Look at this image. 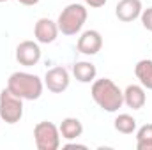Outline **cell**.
Wrapping results in <instances>:
<instances>
[{
	"label": "cell",
	"mask_w": 152,
	"mask_h": 150,
	"mask_svg": "<svg viewBox=\"0 0 152 150\" xmlns=\"http://www.w3.org/2000/svg\"><path fill=\"white\" fill-rule=\"evenodd\" d=\"M92 99L94 103L108 113L118 111V108H122L124 104V92L115 85L110 78H101V79H94L92 83Z\"/></svg>",
	"instance_id": "cell-1"
},
{
	"label": "cell",
	"mask_w": 152,
	"mask_h": 150,
	"mask_svg": "<svg viewBox=\"0 0 152 150\" xmlns=\"http://www.w3.org/2000/svg\"><path fill=\"white\" fill-rule=\"evenodd\" d=\"M7 88L14 95L21 97L23 101H36V99L41 97V94H42L44 83L36 74L23 73V71H16V73H12V74L9 76Z\"/></svg>",
	"instance_id": "cell-2"
},
{
	"label": "cell",
	"mask_w": 152,
	"mask_h": 150,
	"mask_svg": "<svg viewBox=\"0 0 152 150\" xmlns=\"http://www.w3.org/2000/svg\"><path fill=\"white\" fill-rule=\"evenodd\" d=\"M87 16L88 12L83 4H69L58 14V20H57L58 32H62L64 36H76L83 28Z\"/></svg>",
	"instance_id": "cell-3"
},
{
	"label": "cell",
	"mask_w": 152,
	"mask_h": 150,
	"mask_svg": "<svg viewBox=\"0 0 152 150\" xmlns=\"http://www.w3.org/2000/svg\"><path fill=\"white\" fill-rule=\"evenodd\" d=\"M23 117V99L14 95L9 88L0 92V118L5 124H16Z\"/></svg>",
	"instance_id": "cell-4"
},
{
	"label": "cell",
	"mask_w": 152,
	"mask_h": 150,
	"mask_svg": "<svg viewBox=\"0 0 152 150\" xmlns=\"http://www.w3.org/2000/svg\"><path fill=\"white\" fill-rule=\"evenodd\" d=\"M34 140L39 150H57L60 147V131L51 122H39L34 127Z\"/></svg>",
	"instance_id": "cell-5"
},
{
	"label": "cell",
	"mask_w": 152,
	"mask_h": 150,
	"mask_svg": "<svg viewBox=\"0 0 152 150\" xmlns=\"http://www.w3.org/2000/svg\"><path fill=\"white\" fill-rule=\"evenodd\" d=\"M69 81H71L69 73H67V69L62 67V66L51 67V69L46 71V74H44V85H46L48 90L53 92V94H62V92H66L67 87H69Z\"/></svg>",
	"instance_id": "cell-6"
},
{
	"label": "cell",
	"mask_w": 152,
	"mask_h": 150,
	"mask_svg": "<svg viewBox=\"0 0 152 150\" xmlns=\"http://www.w3.org/2000/svg\"><path fill=\"white\" fill-rule=\"evenodd\" d=\"M16 60L25 67H32L41 60V48L34 41H23L16 48Z\"/></svg>",
	"instance_id": "cell-7"
},
{
	"label": "cell",
	"mask_w": 152,
	"mask_h": 150,
	"mask_svg": "<svg viewBox=\"0 0 152 150\" xmlns=\"http://www.w3.org/2000/svg\"><path fill=\"white\" fill-rule=\"evenodd\" d=\"M76 48L83 55H96L103 48V36L97 30H85L78 39Z\"/></svg>",
	"instance_id": "cell-8"
},
{
	"label": "cell",
	"mask_w": 152,
	"mask_h": 150,
	"mask_svg": "<svg viewBox=\"0 0 152 150\" xmlns=\"http://www.w3.org/2000/svg\"><path fill=\"white\" fill-rule=\"evenodd\" d=\"M34 36L41 44H51L57 36H58V25L57 21L50 20V18H41L37 20L36 27H34Z\"/></svg>",
	"instance_id": "cell-9"
},
{
	"label": "cell",
	"mask_w": 152,
	"mask_h": 150,
	"mask_svg": "<svg viewBox=\"0 0 152 150\" xmlns=\"http://www.w3.org/2000/svg\"><path fill=\"white\" fill-rule=\"evenodd\" d=\"M143 7H142V0H120L115 7V14L120 21L124 23H131L136 18H140Z\"/></svg>",
	"instance_id": "cell-10"
},
{
	"label": "cell",
	"mask_w": 152,
	"mask_h": 150,
	"mask_svg": "<svg viewBox=\"0 0 152 150\" xmlns=\"http://www.w3.org/2000/svg\"><path fill=\"white\" fill-rule=\"evenodd\" d=\"M147 103V95L143 87L140 85H129L124 90V104H127L131 110H142Z\"/></svg>",
	"instance_id": "cell-11"
},
{
	"label": "cell",
	"mask_w": 152,
	"mask_h": 150,
	"mask_svg": "<svg viewBox=\"0 0 152 150\" xmlns=\"http://www.w3.org/2000/svg\"><path fill=\"white\" fill-rule=\"evenodd\" d=\"M58 131H60V136H62L64 140H69V141H71V140H78V138L83 134V125H81V122H80L78 118L67 117V118L62 120Z\"/></svg>",
	"instance_id": "cell-12"
},
{
	"label": "cell",
	"mask_w": 152,
	"mask_h": 150,
	"mask_svg": "<svg viewBox=\"0 0 152 150\" xmlns=\"http://www.w3.org/2000/svg\"><path fill=\"white\" fill-rule=\"evenodd\" d=\"M73 74H75V78L80 83H90V81L96 79L97 69H96V66L92 62L81 60V62H76L73 66Z\"/></svg>",
	"instance_id": "cell-13"
},
{
	"label": "cell",
	"mask_w": 152,
	"mask_h": 150,
	"mask_svg": "<svg viewBox=\"0 0 152 150\" xmlns=\"http://www.w3.org/2000/svg\"><path fill=\"white\" fill-rule=\"evenodd\" d=\"M134 74L140 79L143 88L152 90V60H140L134 67Z\"/></svg>",
	"instance_id": "cell-14"
},
{
	"label": "cell",
	"mask_w": 152,
	"mask_h": 150,
	"mask_svg": "<svg viewBox=\"0 0 152 150\" xmlns=\"http://www.w3.org/2000/svg\"><path fill=\"white\" fill-rule=\"evenodd\" d=\"M136 149L152 150V124H145L136 133Z\"/></svg>",
	"instance_id": "cell-15"
},
{
	"label": "cell",
	"mask_w": 152,
	"mask_h": 150,
	"mask_svg": "<svg viewBox=\"0 0 152 150\" xmlns=\"http://www.w3.org/2000/svg\"><path fill=\"white\" fill-rule=\"evenodd\" d=\"M113 125H115V129H117L118 133H122V134H133V133L136 131V120H134L131 115H127V113L118 115V117L115 118Z\"/></svg>",
	"instance_id": "cell-16"
},
{
	"label": "cell",
	"mask_w": 152,
	"mask_h": 150,
	"mask_svg": "<svg viewBox=\"0 0 152 150\" xmlns=\"http://www.w3.org/2000/svg\"><path fill=\"white\" fill-rule=\"evenodd\" d=\"M140 18H142V25H143V28H147L149 32H152V7L143 9L142 14H140Z\"/></svg>",
	"instance_id": "cell-17"
},
{
	"label": "cell",
	"mask_w": 152,
	"mask_h": 150,
	"mask_svg": "<svg viewBox=\"0 0 152 150\" xmlns=\"http://www.w3.org/2000/svg\"><path fill=\"white\" fill-rule=\"evenodd\" d=\"M87 5H90V7H94V9H99V7H103L104 4H106V0H83Z\"/></svg>",
	"instance_id": "cell-18"
},
{
	"label": "cell",
	"mask_w": 152,
	"mask_h": 150,
	"mask_svg": "<svg viewBox=\"0 0 152 150\" xmlns=\"http://www.w3.org/2000/svg\"><path fill=\"white\" fill-rule=\"evenodd\" d=\"M21 5H36V4H39V0H18Z\"/></svg>",
	"instance_id": "cell-19"
},
{
	"label": "cell",
	"mask_w": 152,
	"mask_h": 150,
	"mask_svg": "<svg viewBox=\"0 0 152 150\" xmlns=\"http://www.w3.org/2000/svg\"><path fill=\"white\" fill-rule=\"evenodd\" d=\"M64 149H87L85 145H80V143H67Z\"/></svg>",
	"instance_id": "cell-20"
},
{
	"label": "cell",
	"mask_w": 152,
	"mask_h": 150,
	"mask_svg": "<svg viewBox=\"0 0 152 150\" xmlns=\"http://www.w3.org/2000/svg\"><path fill=\"white\" fill-rule=\"evenodd\" d=\"M0 2H7V0H0Z\"/></svg>",
	"instance_id": "cell-21"
}]
</instances>
